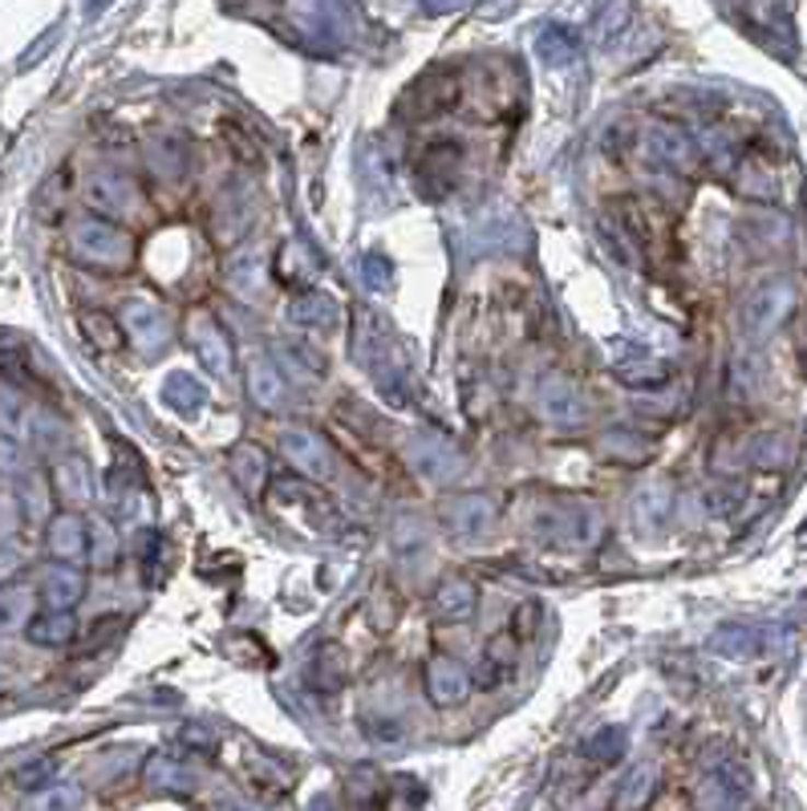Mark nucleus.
<instances>
[{
	"label": "nucleus",
	"mask_w": 807,
	"mask_h": 811,
	"mask_svg": "<svg viewBox=\"0 0 807 811\" xmlns=\"http://www.w3.org/2000/svg\"><path fill=\"white\" fill-rule=\"evenodd\" d=\"M69 256L90 264V268H106V273H123L135 260V240L126 228L106 220H78L69 228Z\"/></svg>",
	"instance_id": "f257e3e1"
},
{
	"label": "nucleus",
	"mask_w": 807,
	"mask_h": 811,
	"mask_svg": "<svg viewBox=\"0 0 807 811\" xmlns=\"http://www.w3.org/2000/svg\"><path fill=\"white\" fill-rule=\"evenodd\" d=\"M795 309V289L787 285V280H766V285H759V289L742 301V337L747 341H766L771 333L783 325V316Z\"/></svg>",
	"instance_id": "f03ea898"
},
{
	"label": "nucleus",
	"mask_w": 807,
	"mask_h": 811,
	"mask_svg": "<svg viewBox=\"0 0 807 811\" xmlns=\"http://www.w3.org/2000/svg\"><path fill=\"white\" fill-rule=\"evenodd\" d=\"M642 151L649 163L666 166V171H673V175H690V171H699V147H694V138L670 123L645 126Z\"/></svg>",
	"instance_id": "7ed1b4c3"
},
{
	"label": "nucleus",
	"mask_w": 807,
	"mask_h": 811,
	"mask_svg": "<svg viewBox=\"0 0 807 811\" xmlns=\"http://www.w3.org/2000/svg\"><path fill=\"white\" fill-rule=\"evenodd\" d=\"M85 199H90L94 211H102V216H118V220L142 211V192H138V183L130 179V175H123V171H114V166H102V171L90 175V183H85Z\"/></svg>",
	"instance_id": "20e7f679"
},
{
	"label": "nucleus",
	"mask_w": 807,
	"mask_h": 811,
	"mask_svg": "<svg viewBox=\"0 0 807 811\" xmlns=\"http://www.w3.org/2000/svg\"><path fill=\"white\" fill-rule=\"evenodd\" d=\"M187 337H192V349H195V358H199V366H204L211 378H228V373H232V341H228V333H223L219 321L195 316L192 325H187Z\"/></svg>",
	"instance_id": "39448f33"
},
{
	"label": "nucleus",
	"mask_w": 807,
	"mask_h": 811,
	"mask_svg": "<svg viewBox=\"0 0 807 811\" xmlns=\"http://www.w3.org/2000/svg\"><path fill=\"white\" fill-rule=\"evenodd\" d=\"M123 325H126V337L138 345V349H163L171 341V316L151 301H126L123 309Z\"/></svg>",
	"instance_id": "423d86ee"
},
{
	"label": "nucleus",
	"mask_w": 807,
	"mask_h": 811,
	"mask_svg": "<svg viewBox=\"0 0 807 811\" xmlns=\"http://www.w3.org/2000/svg\"><path fill=\"white\" fill-rule=\"evenodd\" d=\"M280 447H285L288 463L301 471V475H309V479H328V475H333V459H328V447L316 439L313 430L288 427L285 435H280Z\"/></svg>",
	"instance_id": "0eeeda50"
},
{
	"label": "nucleus",
	"mask_w": 807,
	"mask_h": 811,
	"mask_svg": "<svg viewBox=\"0 0 807 811\" xmlns=\"http://www.w3.org/2000/svg\"><path fill=\"white\" fill-rule=\"evenodd\" d=\"M535 528L556 548H580V544L597 540V520H592L589 511H544Z\"/></svg>",
	"instance_id": "6e6552de"
},
{
	"label": "nucleus",
	"mask_w": 807,
	"mask_h": 811,
	"mask_svg": "<svg viewBox=\"0 0 807 811\" xmlns=\"http://www.w3.org/2000/svg\"><path fill=\"white\" fill-rule=\"evenodd\" d=\"M466 694H471V674L463 670V661L435 658L426 665V698L435 706H459Z\"/></svg>",
	"instance_id": "1a4fd4ad"
},
{
	"label": "nucleus",
	"mask_w": 807,
	"mask_h": 811,
	"mask_svg": "<svg viewBox=\"0 0 807 811\" xmlns=\"http://www.w3.org/2000/svg\"><path fill=\"white\" fill-rule=\"evenodd\" d=\"M535 406L544 414L547 422H561V427H573L585 418V402L576 394V385L568 378H544L540 390H535Z\"/></svg>",
	"instance_id": "9d476101"
},
{
	"label": "nucleus",
	"mask_w": 807,
	"mask_h": 811,
	"mask_svg": "<svg viewBox=\"0 0 807 811\" xmlns=\"http://www.w3.org/2000/svg\"><path fill=\"white\" fill-rule=\"evenodd\" d=\"M447 528L459 540H480L495 528V508L492 499L483 496H459L447 503Z\"/></svg>",
	"instance_id": "9b49d317"
},
{
	"label": "nucleus",
	"mask_w": 807,
	"mask_h": 811,
	"mask_svg": "<svg viewBox=\"0 0 807 811\" xmlns=\"http://www.w3.org/2000/svg\"><path fill=\"white\" fill-rule=\"evenodd\" d=\"M411 467L430 483H451L463 471V459L438 439H414L411 442Z\"/></svg>",
	"instance_id": "f8f14e48"
},
{
	"label": "nucleus",
	"mask_w": 807,
	"mask_h": 811,
	"mask_svg": "<svg viewBox=\"0 0 807 811\" xmlns=\"http://www.w3.org/2000/svg\"><path fill=\"white\" fill-rule=\"evenodd\" d=\"M223 285H228V292H232L235 301H261L264 292V256H256V252H240V256H232L228 260V268H223Z\"/></svg>",
	"instance_id": "ddd939ff"
},
{
	"label": "nucleus",
	"mask_w": 807,
	"mask_h": 811,
	"mask_svg": "<svg viewBox=\"0 0 807 811\" xmlns=\"http://www.w3.org/2000/svg\"><path fill=\"white\" fill-rule=\"evenodd\" d=\"M613 370L625 385H661L670 378L666 361L649 358L645 349H633V345H621L613 354Z\"/></svg>",
	"instance_id": "4468645a"
},
{
	"label": "nucleus",
	"mask_w": 807,
	"mask_h": 811,
	"mask_svg": "<svg viewBox=\"0 0 807 811\" xmlns=\"http://www.w3.org/2000/svg\"><path fill=\"white\" fill-rule=\"evenodd\" d=\"M454 166H459V142H430L418 159V179H423V187H435L438 195L454 183Z\"/></svg>",
	"instance_id": "2eb2a0df"
},
{
	"label": "nucleus",
	"mask_w": 807,
	"mask_h": 811,
	"mask_svg": "<svg viewBox=\"0 0 807 811\" xmlns=\"http://www.w3.org/2000/svg\"><path fill=\"white\" fill-rule=\"evenodd\" d=\"M228 467H232V479L244 487L247 496H261L264 483H268V454H264L256 442H240V447L228 454Z\"/></svg>",
	"instance_id": "dca6fc26"
},
{
	"label": "nucleus",
	"mask_w": 807,
	"mask_h": 811,
	"mask_svg": "<svg viewBox=\"0 0 807 811\" xmlns=\"http://www.w3.org/2000/svg\"><path fill=\"white\" fill-rule=\"evenodd\" d=\"M345 674H349V661H345L342 646H321L313 661H309V686L321 690V694H337L345 686Z\"/></svg>",
	"instance_id": "f3484780"
},
{
	"label": "nucleus",
	"mask_w": 807,
	"mask_h": 811,
	"mask_svg": "<svg viewBox=\"0 0 807 811\" xmlns=\"http://www.w3.org/2000/svg\"><path fill=\"white\" fill-rule=\"evenodd\" d=\"M42 592L54 609H73L82 601L85 577L78 568H61V564H57V568H45L42 572Z\"/></svg>",
	"instance_id": "a211bd4d"
},
{
	"label": "nucleus",
	"mask_w": 807,
	"mask_h": 811,
	"mask_svg": "<svg viewBox=\"0 0 807 811\" xmlns=\"http://www.w3.org/2000/svg\"><path fill=\"white\" fill-rule=\"evenodd\" d=\"M163 402L178 414H199L207 406V385L199 382V378H192V373L175 370V373H166Z\"/></svg>",
	"instance_id": "6ab92c4d"
},
{
	"label": "nucleus",
	"mask_w": 807,
	"mask_h": 811,
	"mask_svg": "<svg viewBox=\"0 0 807 811\" xmlns=\"http://www.w3.org/2000/svg\"><path fill=\"white\" fill-rule=\"evenodd\" d=\"M475 605H480V592H475L471 580H447V584H438L435 609L442 621H466L475 613Z\"/></svg>",
	"instance_id": "aec40b11"
},
{
	"label": "nucleus",
	"mask_w": 807,
	"mask_h": 811,
	"mask_svg": "<svg viewBox=\"0 0 807 811\" xmlns=\"http://www.w3.org/2000/svg\"><path fill=\"white\" fill-rule=\"evenodd\" d=\"M73 613L69 609H49V613H42V617H33L25 625V637L33 641V646H66V641H73Z\"/></svg>",
	"instance_id": "412c9836"
},
{
	"label": "nucleus",
	"mask_w": 807,
	"mask_h": 811,
	"mask_svg": "<svg viewBox=\"0 0 807 811\" xmlns=\"http://www.w3.org/2000/svg\"><path fill=\"white\" fill-rule=\"evenodd\" d=\"M49 552L61 560H78L85 552V523L73 511H61L49 520Z\"/></svg>",
	"instance_id": "4be33fe9"
},
{
	"label": "nucleus",
	"mask_w": 807,
	"mask_h": 811,
	"mask_svg": "<svg viewBox=\"0 0 807 811\" xmlns=\"http://www.w3.org/2000/svg\"><path fill=\"white\" fill-rule=\"evenodd\" d=\"M247 390H252V398L261 402L264 410H276L285 402V382H280V370L273 366V358H252V366H247Z\"/></svg>",
	"instance_id": "5701e85b"
},
{
	"label": "nucleus",
	"mask_w": 807,
	"mask_h": 811,
	"mask_svg": "<svg viewBox=\"0 0 807 811\" xmlns=\"http://www.w3.org/2000/svg\"><path fill=\"white\" fill-rule=\"evenodd\" d=\"M288 321L309 325V329H328L337 321V304L321 297V292H301V297L288 301Z\"/></svg>",
	"instance_id": "b1692460"
},
{
	"label": "nucleus",
	"mask_w": 807,
	"mask_h": 811,
	"mask_svg": "<svg viewBox=\"0 0 807 811\" xmlns=\"http://www.w3.org/2000/svg\"><path fill=\"white\" fill-rule=\"evenodd\" d=\"M739 192L747 195V199H763V204H771L775 195H780V183H775V171L763 163V159H742L739 166Z\"/></svg>",
	"instance_id": "393cba45"
},
{
	"label": "nucleus",
	"mask_w": 807,
	"mask_h": 811,
	"mask_svg": "<svg viewBox=\"0 0 807 811\" xmlns=\"http://www.w3.org/2000/svg\"><path fill=\"white\" fill-rule=\"evenodd\" d=\"M147 784L159 787V791H187L195 784V775L178 758L171 755H154L147 758Z\"/></svg>",
	"instance_id": "a878e982"
},
{
	"label": "nucleus",
	"mask_w": 807,
	"mask_h": 811,
	"mask_svg": "<svg viewBox=\"0 0 807 811\" xmlns=\"http://www.w3.org/2000/svg\"><path fill=\"white\" fill-rule=\"evenodd\" d=\"M82 799L78 784H49L25 799V811H82Z\"/></svg>",
	"instance_id": "bb28decb"
},
{
	"label": "nucleus",
	"mask_w": 807,
	"mask_h": 811,
	"mask_svg": "<svg viewBox=\"0 0 807 811\" xmlns=\"http://www.w3.org/2000/svg\"><path fill=\"white\" fill-rule=\"evenodd\" d=\"M16 499H21V508H25L28 520H45L49 508H54V499H49V483H45L42 471H25V475L16 479Z\"/></svg>",
	"instance_id": "cd10ccee"
},
{
	"label": "nucleus",
	"mask_w": 807,
	"mask_h": 811,
	"mask_svg": "<svg viewBox=\"0 0 807 811\" xmlns=\"http://www.w3.org/2000/svg\"><path fill=\"white\" fill-rule=\"evenodd\" d=\"M414 97H418V114H435V111H447L454 97H459V85H454V78H447V73H430L426 82L414 85Z\"/></svg>",
	"instance_id": "c85d7f7f"
},
{
	"label": "nucleus",
	"mask_w": 807,
	"mask_h": 811,
	"mask_svg": "<svg viewBox=\"0 0 807 811\" xmlns=\"http://www.w3.org/2000/svg\"><path fill=\"white\" fill-rule=\"evenodd\" d=\"M654 787H657L654 767H633L630 779L616 791V811H642L649 803V796H654Z\"/></svg>",
	"instance_id": "c756f323"
},
{
	"label": "nucleus",
	"mask_w": 807,
	"mask_h": 811,
	"mask_svg": "<svg viewBox=\"0 0 807 811\" xmlns=\"http://www.w3.org/2000/svg\"><path fill=\"white\" fill-rule=\"evenodd\" d=\"M57 491L69 499V503H85L94 496V483H90V471H85L82 459H66L57 467Z\"/></svg>",
	"instance_id": "7c9ffc66"
},
{
	"label": "nucleus",
	"mask_w": 807,
	"mask_h": 811,
	"mask_svg": "<svg viewBox=\"0 0 807 811\" xmlns=\"http://www.w3.org/2000/svg\"><path fill=\"white\" fill-rule=\"evenodd\" d=\"M82 329H85V337L94 341V349H106V354L123 349V341H126V325H118V321L106 313H85Z\"/></svg>",
	"instance_id": "2f4dec72"
},
{
	"label": "nucleus",
	"mask_w": 807,
	"mask_h": 811,
	"mask_svg": "<svg viewBox=\"0 0 807 811\" xmlns=\"http://www.w3.org/2000/svg\"><path fill=\"white\" fill-rule=\"evenodd\" d=\"M511 670H516V641L499 637V641H492L487 658H483L480 682H483V686H499V682H504Z\"/></svg>",
	"instance_id": "473e14b6"
},
{
	"label": "nucleus",
	"mask_w": 807,
	"mask_h": 811,
	"mask_svg": "<svg viewBox=\"0 0 807 811\" xmlns=\"http://www.w3.org/2000/svg\"><path fill=\"white\" fill-rule=\"evenodd\" d=\"M787 459H792V442H787V435H759V439L751 442V463L759 471L787 467Z\"/></svg>",
	"instance_id": "72a5a7b5"
},
{
	"label": "nucleus",
	"mask_w": 807,
	"mask_h": 811,
	"mask_svg": "<svg viewBox=\"0 0 807 811\" xmlns=\"http://www.w3.org/2000/svg\"><path fill=\"white\" fill-rule=\"evenodd\" d=\"M670 508H673L670 483H654V487H645L642 496H637V515H642V523H649V528H661L666 515H670Z\"/></svg>",
	"instance_id": "f704fd0d"
},
{
	"label": "nucleus",
	"mask_w": 807,
	"mask_h": 811,
	"mask_svg": "<svg viewBox=\"0 0 807 811\" xmlns=\"http://www.w3.org/2000/svg\"><path fill=\"white\" fill-rule=\"evenodd\" d=\"M535 49H540V57L544 61H552V66H568L576 57V37L568 33V28L552 25L540 33V42H535Z\"/></svg>",
	"instance_id": "c9c22d12"
},
{
	"label": "nucleus",
	"mask_w": 807,
	"mask_h": 811,
	"mask_svg": "<svg viewBox=\"0 0 807 811\" xmlns=\"http://www.w3.org/2000/svg\"><path fill=\"white\" fill-rule=\"evenodd\" d=\"M625 746H630V743H625V730L604 727V730H597V734H592L589 743H585V755H589L592 763H604V767H609V763H616V758L625 755Z\"/></svg>",
	"instance_id": "e433bc0d"
},
{
	"label": "nucleus",
	"mask_w": 807,
	"mask_h": 811,
	"mask_svg": "<svg viewBox=\"0 0 807 811\" xmlns=\"http://www.w3.org/2000/svg\"><path fill=\"white\" fill-rule=\"evenodd\" d=\"M54 771H57L54 758L37 755V758H28V763H21V767H13V784L21 787V791H42V787L54 784Z\"/></svg>",
	"instance_id": "4c0bfd02"
},
{
	"label": "nucleus",
	"mask_w": 807,
	"mask_h": 811,
	"mask_svg": "<svg viewBox=\"0 0 807 811\" xmlns=\"http://www.w3.org/2000/svg\"><path fill=\"white\" fill-rule=\"evenodd\" d=\"M90 536H94V568H114L118 564V532L109 528V520L94 515L90 520Z\"/></svg>",
	"instance_id": "58836bf2"
},
{
	"label": "nucleus",
	"mask_w": 807,
	"mask_h": 811,
	"mask_svg": "<svg viewBox=\"0 0 807 811\" xmlns=\"http://www.w3.org/2000/svg\"><path fill=\"white\" fill-rule=\"evenodd\" d=\"M747 16L759 28H787L792 0H747Z\"/></svg>",
	"instance_id": "ea45409f"
},
{
	"label": "nucleus",
	"mask_w": 807,
	"mask_h": 811,
	"mask_svg": "<svg viewBox=\"0 0 807 811\" xmlns=\"http://www.w3.org/2000/svg\"><path fill=\"white\" fill-rule=\"evenodd\" d=\"M28 609H33V592L25 584H4V625H28Z\"/></svg>",
	"instance_id": "a19ab883"
},
{
	"label": "nucleus",
	"mask_w": 807,
	"mask_h": 811,
	"mask_svg": "<svg viewBox=\"0 0 807 811\" xmlns=\"http://www.w3.org/2000/svg\"><path fill=\"white\" fill-rule=\"evenodd\" d=\"M604 454H609V459H621V463H642L645 442L633 439V435H609V439H604Z\"/></svg>",
	"instance_id": "79ce46f5"
},
{
	"label": "nucleus",
	"mask_w": 807,
	"mask_h": 811,
	"mask_svg": "<svg viewBox=\"0 0 807 811\" xmlns=\"http://www.w3.org/2000/svg\"><path fill=\"white\" fill-rule=\"evenodd\" d=\"M361 273H366V285H370V289H385V285H390V264H385L378 252H370V256L361 260Z\"/></svg>",
	"instance_id": "37998d69"
},
{
	"label": "nucleus",
	"mask_w": 807,
	"mask_h": 811,
	"mask_svg": "<svg viewBox=\"0 0 807 811\" xmlns=\"http://www.w3.org/2000/svg\"><path fill=\"white\" fill-rule=\"evenodd\" d=\"M366 730H370L378 743H397L402 739V727L397 722H382V718H366Z\"/></svg>",
	"instance_id": "c03bdc74"
},
{
	"label": "nucleus",
	"mask_w": 807,
	"mask_h": 811,
	"mask_svg": "<svg viewBox=\"0 0 807 811\" xmlns=\"http://www.w3.org/2000/svg\"><path fill=\"white\" fill-rule=\"evenodd\" d=\"M313 811H333V808H328L325 799H316V803H313Z\"/></svg>",
	"instance_id": "a18cd8bd"
},
{
	"label": "nucleus",
	"mask_w": 807,
	"mask_h": 811,
	"mask_svg": "<svg viewBox=\"0 0 807 811\" xmlns=\"http://www.w3.org/2000/svg\"><path fill=\"white\" fill-rule=\"evenodd\" d=\"M804 540H807V523H804Z\"/></svg>",
	"instance_id": "49530a36"
}]
</instances>
